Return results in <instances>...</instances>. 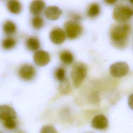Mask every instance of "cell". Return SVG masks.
<instances>
[{
	"mask_svg": "<svg viewBox=\"0 0 133 133\" xmlns=\"http://www.w3.org/2000/svg\"><path fill=\"white\" fill-rule=\"evenodd\" d=\"M45 7V3L43 1L36 0L32 1L30 5V12L35 15L38 16L44 9Z\"/></svg>",
	"mask_w": 133,
	"mask_h": 133,
	"instance_id": "cell-12",
	"label": "cell"
},
{
	"mask_svg": "<svg viewBox=\"0 0 133 133\" xmlns=\"http://www.w3.org/2000/svg\"><path fill=\"white\" fill-rule=\"evenodd\" d=\"M4 126L7 129H12L16 127L17 122L16 120H10L3 122Z\"/></svg>",
	"mask_w": 133,
	"mask_h": 133,
	"instance_id": "cell-23",
	"label": "cell"
},
{
	"mask_svg": "<svg viewBox=\"0 0 133 133\" xmlns=\"http://www.w3.org/2000/svg\"><path fill=\"white\" fill-rule=\"evenodd\" d=\"M33 60L37 65L43 66L49 62L50 57L48 52L43 50H39L34 53Z\"/></svg>",
	"mask_w": 133,
	"mask_h": 133,
	"instance_id": "cell-8",
	"label": "cell"
},
{
	"mask_svg": "<svg viewBox=\"0 0 133 133\" xmlns=\"http://www.w3.org/2000/svg\"><path fill=\"white\" fill-rule=\"evenodd\" d=\"M40 133H57V131L53 126L46 125L42 128Z\"/></svg>",
	"mask_w": 133,
	"mask_h": 133,
	"instance_id": "cell-22",
	"label": "cell"
},
{
	"mask_svg": "<svg viewBox=\"0 0 133 133\" xmlns=\"http://www.w3.org/2000/svg\"><path fill=\"white\" fill-rule=\"evenodd\" d=\"M0 133H1V132H0Z\"/></svg>",
	"mask_w": 133,
	"mask_h": 133,
	"instance_id": "cell-28",
	"label": "cell"
},
{
	"mask_svg": "<svg viewBox=\"0 0 133 133\" xmlns=\"http://www.w3.org/2000/svg\"><path fill=\"white\" fill-rule=\"evenodd\" d=\"M3 30L6 34L10 35L16 33L17 31V26L13 21L7 20L3 24Z\"/></svg>",
	"mask_w": 133,
	"mask_h": 133,
	"instance_id": "cell-15",
	"label": "cell"
},
{
	"mask_svg": "<svg viewBox=\"0 0 133 133\" xmlns=\"http://www.w3.org/2000/svg\"><path fill=\"white\" fill-rule=\"evenodd\" d=\"M129 70V65L125 62H117L112 64L110 67V72L111 75L117 78L127 75Z\"/></svg>",
	"mask_w": 133,
	"mask_h": 133,
	"instance_id": "cell-5",
	"label": "cell"
},
{
	"mask_svg": "<svg viewBox=\"0 0 133 133\" xmlns=\"http://www.w3.org/2000/svg\"><path fill=\"white\" fill-rule=\"evenodd\" d=\"M49 38L55 44L59 45L63 43L66 38L64 31L60 28H56L52 30L49 34Z\"/></svg>",
	"mask_w": 133,
	"mask_h": 133,
	"instance_id": "cell-9",
	"label": "cell"
},
{
	"mask_svg": "<svg viewBox=\"0 0 133 133\" xmlns=\"http://www.w3.org/2000/svg\"><path fill=\"white\" fill-rule=\"evenodd\" d=\"M55 77L56 79L60 82L65 80V71L62 68L57 69L55 71Z\"/></svg>",
	"mask_w": 133,
	"mask_h": 133,
	"instance_id": "cell-20",
	"label": "cell"
},
{
	"mask_svg": "<svg viewBox=\"0 0 133 133\" xmlns=\"http://www.w3.org/2000/svg\"><path fill=\"white\" fill-rule=\"evenodd\" d=\"M7 7L11 13L18 14L21 11L22 5L18 1L10 0L7 2Z\"/></svg>",
	"mask_w": 133,
	"mask_h": 133,
	"instance_id": "cell-13",
	"label": "cell"
},
{
	"mask_svg": "<svg viewBox=\"0 0 133 133\" xmlns=\"http://www.w3.org/2000/svg\"><path fill=\"white\" fill-rule=\"evenodd\" d=\"M62 14L61 10L56 6H49L45 10L46 17L50 20H57Z\"/></svg>",
	"mask_w": 133,
	"mask_h": 133,
	"instance_id": "cell-11",
	"label": "cell"
},
{
	"mask_svg": "<svg viewBox=\"0 0 133 133\" xmlns=\"http://www.w3.org/2000/svg\"><path fill=\"white\" fill-rule=\"evenodd\" d=\"M105 2L106 3H108V4H113L116 2V1L115 0H108V1H105Z\"/></svg>",
	"mask_w": 133,
	"mask_h": 133,
	"instance_id": "cell-25",
	"label": "cell"
},
{
	"mask_svg": "<svg viewBox=\"0 0 133 133\" xmlns=\"http://www.w3.org/2000/svg\"><path fill=\"white\" fill-rule=\"evenodd\" d=\"M87 72L86 65L81 62H78L74 64L71 70V76L75 87H79L83 83Z\"/></svg>",
	"mask_w": 133,
	"mask_h": 133,
	"instance_id": "cell-2",
	"label": "cell"
},
{
	"mask_svg": "<svg viewBox=\"0 0 133 133\" xmlns=\"http://www.w3.org/2000/svg\"><path fill=\"white\" fill-rule=\"evenodd\" d=\"M59 89L60 91L63 94H67L69 93L71 91L70 87L69 86V84L67 80L66 79L61 82L59 85Z\"/></svg>",
	"mask_w": 133,
	"mask_h": 133,
	"instance_id": "cell-21",
	"label": "cell"
},
{
	"mask_svg": "<svg viewBox=\"0 0 133 133\" xmlns=\"http://www.w3.org/2000/svg\"><path fill=\"white\" fill-rule=\"evenodd\" d=\"M130 2L131 3H132V4H133V1H130Z\"/></svg>",
	"mask_w": 133,
	"mask_h": 133,
	"instance_id": "cell-26",
	"label": "cell"
},
{
	"mask_svg": "<svg viewBox=\"0 0 133 133\" xmlns=\"http://www.w3.org/2000/svg\"><path fill=\"white\" fill-rule=\"evenodd\" d=\"M27 48L31 51H36L40 47V42L38 38L34 36L29 37L26 41Z\"/></svg>",
	"mask_w": 133,
	"mask_h": 133,
	"instance_id": "cell-14",
	"label": "cell"
},
{
	"mask_svg": "<svg viewBox=\"0 0 133 133\" xmlns=\"http://www.w3.org/2000/svg\"><path fill=\"white\" fill-rule=\"evenodd\" d=\"M35 68L29 64H25L21 65L19 69L20 77L25 81H30L33 79L35 75Z\"/></svg>",
	"mask_w": 133,
	"mask_h": 133,
	"instance_id": "cell-7",
	"label": "cell"
},
{
	"mask_svg": "<svg viewBox=\"0 0 133 133\" xmlns=\"http://www.w3.org/2000/svg\"><path fill=\"white\" fill-rule=\"evenodd\" d=\"M31 24L32 26L35 29H40L44 25V21L43 19L39 16H35L31 20Z\"/></svg>",
	"mask_w": 133,
	"mask_h": 133,
	"instance_id": "cell-18",
	"label": "cell"
},
{
	"mask_svg": "<svg viewBox=\"0 0 133 133\" xmlns=\"http://www.w3.org/2000/svg\"><path fill=\"white\" fill-rule=\"evenodd\" d=\"M108 126V120L106 116L103 114L96 115L91 121V126L97 129L103 130Z\"/></svg>",
	"mask_w": 133,
	"mask_h": 133,
	"instance_id": "cell-10",
	"label": "cell"
},
{
	"mask_svg": "<svg viewBox=\"0 0 133 133\" xmlns=\"http://www.w3.org/2000/svg\"><path fill=\"white\" fill-rule=\"evenodd\" d=\"M131 31L130 26L128 24L115 26L111 31V38L114 45L118 47L126 45L127 38Z\"/></svg>",
	"mask_w": 133,
	"mask_h": 133,
	"instance_id": "cell-1",
	"label": "cell"
},
{
	"mask_svg": "<svg viewBox=\"0 0 133 133\" xmlns=\"http://www.w3.org/2000/svg\"><path fill=\"white\" fill-rule=\"evenodd\" d=\"M19 133H23V132H19Z\"/></svg>",
	"mask_w": 133,
	"mask_h": 133,
	"instance_id": "cell-27",
	"label": "cell"
},
{
	"mask_svg": "<svg viewBox=\"0 0 133 133\" xmlns=\"http://www.w3.org/2000/svg\"><path fill=\"white\" fill-rule=\"evenodd\" d=\"M16 42V40L14 38L12 37H7L3 40L2 46L3 49L9 50L15 46Z\"/></svg>",
	"mask_w": 133,
	"mask_h": 133,
	"instance_id": "cell-17",
	"label": "cell"
},
{
	"mask_svg": "<svg viewBox=\"0 0 133 133\" xmlns=\"http://www.w3.org/2000/svg\"><path fill=\"white\" fill-rule=\"evenodd\" d=\"M66 36L70 39H75L80 36L83 32L81 25L74 21H69L64 24Z\"/></svg>",
	"mask_w": 133,
	"mask_h": 133,
	"instance_id": "cell-4",
	"label": "cell"
},
{
	"mask_svg": "<svg viewBox=\"0 0 133 133\" xmlns=\"http://www.w3.org/2000/svg\"><path fill=\"white\" fill-rule=\"evenodd\" d=\"M61 61L65 64H70L74 61V57L72 54L69 51H63L60 55Z\"/></svg>",
	"mask_w": 133,
	"mask_h": 133,
	"instance_id": "cell-16",
	"label": "cell"
},
{
	"mask_svg": "<svg viewBox=\"0 0 133 133\" xmlns=\"http://www.w3.org/2000/svg\"><path fill=\"white\" fill-rule=\"evenodd\" d=\"M128 103L130 108L133 110V94H131L128 97Z\"/></svg>",
	"mask_w": 133,
	"mask_h": 133,
	"instance_id": "cell-24",
	"label": "cell"
},
{
	"mask_svg": "<svg viewBox=\"0 0 133 133\" xmlns=\"http://www.w3.org/2000/svg\"><path fill=\"white\" fill-rule=\"evenodd\" d=\"M17 114L15 110L7 105H0V119L4 122L10 120H16Z\"/></svg>",
	"mask_w": 133,
	"mask_h": 133,
	"instance_id": "cell-6",
	"label": "cell"
},
{
	"mask_svg": "<svg viewBox=\"0 0 133 133\" xmlns=\"http://www.w3.org/2000/svg\"><path fill=\"white\" fill-rule=\"evenodd\" d=\"M133 15V9L124 5H119L115 7L113 11V17L117 21L125 22Z\"/></svg>",
	"mask_w": 133,
	"mask_h": 133,
	"instance_id": "cell-3",
	"label": "cell"
},
{
	"mask_svg": "<svg viewBox=\"0 0 133 133\" xmlns=\"http://www.w3.org/2000/svg\"><path fill=\"white\" fill-rule=\"evenodd\" d=\"M100 8L99 4L97 3L92 4L90 5L88 10L87 15L90 17H95L100 13Z\"/></svg>",
	"mask_w": 133,
	"mask_h": 133,
	"instance_id": "cell-19",
	"label": "cell"
}]
</instances>
